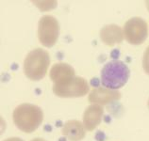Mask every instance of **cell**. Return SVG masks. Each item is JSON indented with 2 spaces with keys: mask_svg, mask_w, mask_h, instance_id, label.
I'll return each instance as SVG.
<instances>
[{
  "mask_svg": "<svg viewBox=\"0 0 149 141\" xmlns=\"http://www.w3.org/2000/svg\"><path fill=\"white\" fill-rule=\"evenodd\" d=\"M147 105H148V108H149V99H148V102H147Z\"/></svg>",
  "mask_w": 149,
  "mask_h": 141,
  "instance_id": "cell-15",
  "label": "cell"
},
{
  "mask_svg": "<svg viewBox=\"0 0 149 141\" xmlns=\"http://www.w3.org/2000/svg\"><path fill=\"white\" fill-rule=\"evenodd\" d=\"M4 141H24V140L20 138H10L5 139Z\"/></svg>",
  "mask_w": 149,
  "mask_h": 141,
  "instance_id": "cell-13",
  "label": "cell"
},
{
  "mask_svg": "<svg viewBox=\"0 0 149 141\" xmlns=\"http://www.w3.org/2000/svg\"><path fill=\"white\" fill-rule=\"evenodd\" d=\"M53 93L60 98H78L83 97L90 91L88 82L80 76H74L63 83L54 85Z\"/></svg>",
  "mask_w": 149,
  "mask_h": 141,
  "instance_id": "cell-4",
  "label": "cell"
},
{
  "mask_svg": "<svg viewBox=\"0 0 149 141\" xmlns=\"http://www.w3.org/2000/svg\"><path fill=\"white\" fill-rule=\"evenodd\" d=\"M74 76H76L74 68L71 65L63 62L54 64L49 72V77L54 85L63 83Z\"/></svg>",
  "mask_w": 149,
  "mask_h": 141,
  "instance_id": "cell-10",
  "label": "cell"
},
{
  "mask_svg": "<svg viewBox=\"0 0 149 141\" xmlns=\"http://www.w3.org/2000/svg\"><path fill=\"white\" fill-rule=\"evenodd\" d=\"M124 31L115 24L106 25L100 30V39L108 46H113L121 44L124 40Z\"/></svg>",
  "mask_w": 149,
  "mask_h": 141,
  "instance_id": "cell-9",
  "label": "cell"
},
{
  "mask_svg": "<svg viewBox=\"0 0 149 141\" xmlns=\"http://www.w3.org/2000/svg\"><path fill=\"white\" fill-rule=\"evenodd\" d=\"M143 68L146 74L149 75V46L146 49L143 57Z\"/></svg>",
  "mask_w": 149,
  "mask_h": 141,
  "instance_id": "cell-12",
  "label": "cell"
},
{
  "mask_svg": "<svg viewBox=\"0 0 149 141\" xmlns=\"http://www.w3.org/2000/svg\"><path fill=\"white\" fill-rule=\"evenodd\" d=\"M83 122L79 120H72L64 123L61 133L69 141H81L85 138L86 132Z\"/></svg>",
  "mask_w": 149,
  "mask_h": 141,
  "instance_id": "cell-11",
  "label": "cell"
},
{
  "mask_svg": "<svg viewBox=\"0 0 149 141\" xmlns=\"http://www.w3.org/2000/svg\"><path fill=\"white\" fill-rule=\"evenodd\" d=\"M104 114L102 105L91 104L85 109L83 114V124L86 131H93L100 124Z\"/></svg>",
  "mask_w": 149,
  "mask_h": 141,
  "instance_id": "cell-8",
  "label": "cell"
},
{
  "mask_svg": "<svg viewBox=\"0 0 149 141\" xmlns=\"http://www.w3.org/2000/svg\"><path fill=\"white\" fill-rule=\"evenodd\" d=\"M60 35V25L52 15H44L38 23V39L45 47L56 44Z\"/></svg>",
  "mask_w": 149,
  "mask_h": 141,
  "instance_id": "cell-5",
  "label": "cell"
},
{
  "mask_svg": "<svg viewBox=\"0 0 149 141\" xmlns=\"http://www.w3.org/2000/svg\"><path fill=\"white\" fill-rule=\"evenodd\" d=\"M50 56L47 51L36 48L26 55L24 60V73L29 79L40 81L47 73Z\"/></svg>",
  "mask_w": 149,
  "mask_h": 141,
  "instance_id": "cell-3",
  "label": "cell"
},
{
  "mask_svg": "<svg viewBox=\"0 0 149 141\" xmlns=\"http://www.w3.org/2000/svg\"><path fill=\"white\" fill-rule=\"evenodd\" d=\"M30 141H46V140H45L44 138H33Z\"/></svg>",
  "mask_w": 149,
  "mask_h": 141,
  "instance_id": "cell-14",
  "label": "cell"
},
{
  "mask_svg": "<svg viewBox=\"0 0 149 141\" xmlns=\"http://www.w3.org/2000/svg\"><path fill=\"white\" fill-rule=\"evenodd\" d=\"M129 75L130 70L127 64L121 60L114 59L107 62L102 68L100 73L101 83L104 88L118 91V88L127 84Z\"/></svg>",
  "mask_w": 149,
  "mask_h": 141,
  "instance_id": "cell-2",
  "label": "cell"
},
{
  "mask_svg": "<svg viewBox=\"0 0 149 141\" xmlns=\"http://www.w3.org/2000/svg\"><path fill=\"white\" fill-rule=\"evenodd\" d=\"M13 122L19 130L30 134L36 131L44 120V112L41 107L31 104H22L14 109Z\"/></svg>",
  "mask_w": 149,
  "mask_h": 141,
  "instance_id": "cell-1",
  "label": "cell"
},
{
  "mask_svg": "<svg viewBox=\"0 0 149 141\" xmlns=\"http://www.w3.org/2000/svg\"><path fill=\"white\" fill-rule=\"evenodd\" d=\"M120 98L121 92L119 91L98 87L92 89V91L89 94L88 100L92 104L106 105L112 103V102L118 101Z\"/></svg>",
  "mask_w": 149,
  "mask_h": 141,
  "instance_id": "cell-7",
  "label": "cell"
},
{
  "mask_svg": "<svg viewBox=\"0 0 149 141\" xmlns=\"http://www.w3.org/2000/svg\"><path fill=\"white\" fill-rule=\"evenodd\" d=\"M147 23L141 17H132L124 26V36L128 44L140 45L147 39Z\"/></svg>",
  "mask_w": 149,
  "mask_h": 141,
  "instance_id": "cell-6",
  "label": "cell"
}]
</instances>
